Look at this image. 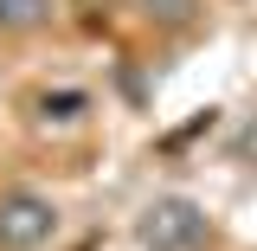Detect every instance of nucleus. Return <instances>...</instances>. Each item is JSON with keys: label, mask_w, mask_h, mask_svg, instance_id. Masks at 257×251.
Instances as JSON below:
<instances>
[{"label": "nucleus", "mask_w": 257, "mask_h": 251, "mask_svg": "<svg viewBox=\"0 0 257 251\" xmlns=\"http://www.w3.org/2000/svg\"><path fill=\"white\" fill-rule=\"evenodd\" d=\"M142 245L148 251H199L206 245V213L193 206V200H155L148 206V219H142Z\"/></svg>", "instance_id": "nucleus-1"}, {"label": "nucleus", "mask_w": 257, "mask_h": 251, "mask_svg": "<svg viewBox=\"0 0 257 251\" xmlns=\"http://www.w3.org/2000/svg\"><path fill=\"white\" fill-rule=\"evenodd\" d=\"M58 232V213H52V200L45 193H7L0 200V251H39L45 238Z\"/></svg>", "instance_id": "nucleus-2"}, {"label": "nucleus", "mask_w": 257, "mask_h": 251, "mask_svg": "<svg viewBox=\"0 0 257 251\" xmlns=\"http://www.w3.org/2000/svg\"><path fill=\"white\" fill-rule=\"evenodd\" d=\"M52 20V0H0V32H32Z\"/></svg>", "instance_id": "nucleus-3"}, {"label": "nucleus", "mask_w": 257, "mask_h": 251, "mask_svg": "<svg viewBox=\"0 0 257 251\" xmlns=\"http://www.w3.org/2000/svg\"><path fill=\"white\" fill-rule=\"evenodd\" d=\"M84 110H90L84 91H45V97H39V116H45V123H77Z\"/></svg>", "instance_id": "nucleus-4"}, {"label": "nucleus", "mask_w": 257, "mask_h": 251, "mask_svg": "<svg viewBox=\"0 0 257 251\" xmlns=\"http://www.w3.org/2000/svg\"><path fill=\"white\" fill-rule=\"evenodd\" d=\"M148 7H155L161 20H187V13H193V0H148Z\"/></svg>", "instance_id": "nucleus-5"}]
</instances>
